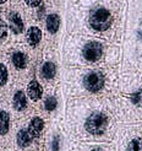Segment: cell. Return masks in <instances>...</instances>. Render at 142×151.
<instances>
[{
	"label": "cell",
	"instance_id": "obj_1",
	"mask_svg": "<svg viewBox=\"0 0 142 151\" xmlns=\"http://www.w3.org/2000/svg\"><path fill=\"white\" fill-rule=\"evenodd\" d=\"M70 138L77 142H115L119 130L111 97L69 99L63 123Z\"/></svg>",
	"mask_w": 142,
	"mask_h": 151
},
{
	"label": "cell",
	"instance_id": "obj_2",
	"mask_svg": "<svg viewBox=\"0 0 142 151\" xmlns=\"http://www.w3.org/2000/svg\"><path fill=\"white\" fill-rule=\"evenodd\" d=\"M118 151H142V124H123L116 137Z\"/></svg>",
	"mask_w": 142,
	"mask_h": 151
},
{
	"label": "cell",
	"instance_id": "obj_3",
	"mask_svg": "<svg viewBox=\"0 0 142 151\" xmlns=\"http://www.w3.org/2000/svg\"><path fill=\"white\" fill-rule=\"evenodd\" d=\"M114 22V14L104 4H97L89 7L87 14V25L94 32H107Z\"/></svg>",
	"mask_w": 142,
	"mask_h": 151
},
{
	"label": "cell",
	"instance_id": "obj_4",
	"mask_svg": "<svg viewBox=\"0 0 142 151\" xmlns=\"http://www.w3.org/2000/svg\"><path fill=\"white\" fill-rule=\"evenodd\" d=\"M44 144V151H71L73 147L72 139L60 123H53L50 129H48Z\"/></svg>",
	"mask_w": 142,
	"mask_h": 151
},
{
	"label": "cell",
	"instance_id": "obj_5",
	"mask_svg": "<svg viewBox=\"0 0 142 151\" xmlns=\"http://www.w3.org/2000/svg\"><path fill=\"white\" fill-rule=\"evenodd\" d=\"M14 122L9 101L0 99V150L11 149Z\"/></svg>",
	"mask_w": 142,
	"mask_h": 151
},
{
	"label": "cell",
	"instance_id": "obj_6",
	"mask_svg": "<svg viewBox=\"0 0 142 151\" xmlns=\"http://www.w3.org/2000/svg\"><path fill=\"white\" fill-rule=\"evenodd\" d=\"M24 120L28 134L32 137L38 147L44 151V141H46V135L48 132L47 118L42 113H31Z\"/></svg>",
	"mask_w": 142,
	"mask_h": 151
},
{
	"label": "cell",
	"instance_id": "obj_7",
	"mask_svg": "<svg viewBox=\"0 0 142 151\" xmlns=\"http://www.w3.org/2000/svg\"><path fill=\"white\" fill-rule=\"evenodd\" d=\"M9 104L14 120L25 119L31 114V102H29L24 88L19 87L14 90V92L10 96Z\"/></svg>",
	"mask_w": 142,
	"mask_h": 151
},
{
	"label": "cell",
	"instance_id": "obj_8",
	"mask_svg": "<svg viewBox=\"0 0 142 151\" xmlns=\"http://www.w3.org/2000/svg\"><path fill=\"white\" fill-rule=\"evenodd\" d=\"M103 55V44L98 41H87L82 44L81 57L87 63H97Z\"/></svg>",
	"mask_w": 142,
	"mask_h": 151
},
{
	"label": "cell",
	"instance_id": "obj_9",
	"mask_svg": "<svg viewBox=\"0 0 142 151\" xmlns=\"http://www.w3.org/2000/svg\"><path fill=\"white\" fill-rule=\"evenodd\" d=\"M25 91H26V95L28 97L29 102L33 106H36V107L41 106V102L44 97V88L38 80H36V79L29 80Z\"/></svg>",
	"mask_w": 142,
	"mask_h": 151
},
{
	"label": "cell",
	"instance_id": "obj_10",
	"mask_svg": "<svg viewBox=\"0 0 142 151\" xmlns=\"http://www.w3.org/2000/svg\"><path fill=\"white\" fill-rule=\"evenodd\" d=\"M71 151H118L114 142H77Z\"/></svg>",
	"mask_w": 142,
	"mask_h": 151
},
{
	"label": "cell",
	"instance_id": "obj_11",
	"mask_svg": "<svg viewBox=\"0 0 142 151\" xmlns=\"http://www.w3.org/2000/svg\"><path fill=\"white\" fill-rule=\"evenodd\" d=\"M9 25L11 31L15 35H20L24 32L25 29V25H24V21H22L21 15L17 12H10L9 15Z\"/></svg>",
	"mask_w": 142,
	"mask_h": 151
},
{
	"label": "cell",
	"instance_id": "obj_12",
	"mask_svg": "<svg viewBox=\"0 0 142 151\" xmlns=\"http://www.w3.org/2000/svg\"><path fill=\"white\" fill-rule=\"evenodd\" d=\"M26 38H27V42H28L29 46L36 47L42 40V29L37 26H31L27 29Z\"/></svg>",
	"mask_w": 142,
	"mask_h": 151
},
{
	"label": "cell",
	"instance_id": "obj_13",
	"mask_svg": "<svg viewBox=\"0 0 142 151\" xmlns=\"http://www.w3.org/2000/svg\"><path fill=\"white\" fill-rule=\"evenodd\" d=\"M60 16L58 14H50L48 15L47 17V21H46V26H47V29L50 35H55L58 31H59V27H60Z\"/></svg>",
	"mask_w": 142,
	"mask_h": 151
},
{
	"label": "cell",
	"instance_id": "obj_14",
	"mask_svg": "<svg viewBox=\"0 0 142 151\" xmlns=\"http://www.w3.org/2000/svg\"><path fill=\"white\" fill-rule=\"evenodd\" d=\"M41 74H42V76H43L44 80H47V81L53 80L55 78V75H56V66H55V64L51 63V62H46L43 64V66H42Z\"/></svg>",
	"mask_w": 142,
	"mask_h": 151
},
{
	"label": "cell",
	"instance_id": "obj_15",
	"mask_svg": "<svg viewBox=\"0 0 142 151\" xmlns=\"http://www.w3.org/2000/svg\"><path fill=\"white\" fill-rule=\"evenodd\" d=\"M11 62L17 70H22L27 65V58L22 52H15L11 57Z\"/></svg>",
	"mask_w": 142,
	"mask_h": 151
},
{
	"label": "cell",
	"instance_id": "obj_16",
	"mask_svg": "<svg viewBox=\"0 0 142 151\" xmlns=\"http://www.w3.org/2000/svg\"><path fill=\"white\" fill-rule=\"evenodd\" d=\"M7 81H9V71L3 63H0V90L7 85Z\"/></svg>",
	"mask_w": 142,
	"mask_h": 151
},
{
	"label": "cell",
	"instance_id": "obj_17",
	"mask_svg": "<svg viewBox=\"0 0 142 151\" xmlns=\"http://www.w3.org/2000/svg\"><path fill=\"white\" fill-rule=\"evenodd\" d=\"M7 37V26L4 22H0V44L4 43Z\"/></svg>",
	"mask_w": 142,
	"mask_h": 151
},
{
	"label": "cell",
	"instance_id": "obj_18",
	"mask_svg": "<svg viewBox=\"0 0 142 151\" xmlns=\"http://www.w3.org/2000/svg\"><path fill=\"white\" fill-rule=\"evenodd\" d=\"M25 3L27 6H31V7H37V6H39L41 3H42V0H25Z\"/></svg>",
	"mask_w": 142,
	"mask_h": 151
},
{
	"label": "cell",
	"instance_id": "obj_19",
	"mask_svg": "<svg viewBox=\"0 0 142 151\" xmlns=\"http://www.w3.org/2000/svg\"><path fill=\"white\" fill-rule=\"evenodd\" d=\"M140 36H141V38H142V26H140Z\"/></svg>",
	"mask_w": 142,
	"mask_h": 151
},
{
	"label": "cell",
	"instance_id": "obj_20",
	"mask_svg": "<svg viewBox=\"0 0 142 151\" xmlns=\"http://www.w3.org/2000/svg\"><path fill=\"white\" fill-rule=\"evenodd\" d=\"M4 3H6V0H0V5L4 4Z\"/></svg>",
	"mask_w": 142,
	"mask_h": 151
},
{
	"label": "cell",
	"instance_id": "obj_21",
	"mask_svg": "<svg viewBox=\"0 0 142 151\" xmlns=\"http://www.w3.org/2000/svg\"><path fill=\"white\" fill-rule=\"evenodd\" d=\"M0 151H12V149H9V150H0Z\"/></svg>",
	"mask_w": 142,
	"mask_h": 151
}]
</instances>
